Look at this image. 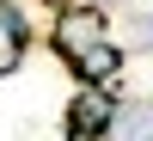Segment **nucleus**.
I'll return each instance as SVG.
<instances>
[{"mask_svg":"<svg viewBox=\"0 0 153 141\" xmlns=\"http://www.w3.org/2000/svg\"><path fill=\"white\" fill-rule=\"evenodd\" d=\"M98 37H110V12L92 6V0H80V6H61L55 19H49V43H55V55H80V49H92Z\"/></svg>","mask_w":153,"mask_h":141,"instance_id":"1","label":"nucleus"},{"mask_svg":"<svg viewBox=\"0 0 153 141\" xmlns=\"http://www.w3.org/2000/svg\"><path fill=\"white\" fill-rule=\"evenodd\" d=\"M117 117H123L117 86L74 80V98H68V123H74V129H98V135H110V123H117Z\"/></svg>","mask_w":153,"mask_h":141,"instance_id":"2","label":"nucleus"},{"mask_svg":"<svg viewBox=\"0 0 153 141\" xmlns=\"http://www.w3.org/2000/svg\"><path fill=\"white\" fill-rule=\"evenodd\" d=\"M123 43L117 37H98L92 49H80V55H68V68H74V80H92V86H117L123 80Z\"/></svg>","mask_w":153,"mask_h":141,"instance_id":"3","label":"nucleus"},{"mask_svg":"<svg viewBox=\"0 0 153 141\" xmlns=\"http://www.w3.org/2000/svg\"><path fill=\"white\" fill-rule=\"evenodd\" d=\"M123 55H147L153 49V12H123Z\"/></svg>","mask_w":153,"mask_h":141,"instance_id":"4","label":"nucleus"},{"mask_svg":"<svg viewBox=\"0 0 153 141\" xmlns=\"http://www.w3.org/2000/svg\"><path fill=\"white\" fill-rule=\"evenodd\" d=\"M61 141H104V135H98V129H74V123H68V129H61Z\"/></svg>","mask_w":153,"mask_h":141,"instance_id":"5","label":"nucleus"},{"mask_svg":"<svg viewBox=\"0 0 153 141\" xmlns=\"http://www.w3.org/2000/svg\"><path fill=\"white\" fill-rule=\"evenodd\" d=\"M92 6H104V12H110V6H123V0H92Z\"/></svg>","mask_w":153,"mask_h":141,"instance_id":"6","label":"nucleus"}]
</instances>
